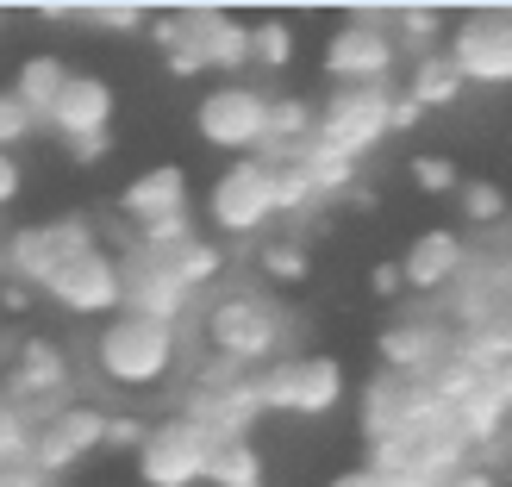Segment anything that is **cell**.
Segmentation results:
<instances>
[{
	"label": "cell",
	"instance_id": "obj_10",
	"mask_svg": "<svg viewBox=\"0 0 512 487\" xmlns=\"http://www.w3.org/2000/svg\"><path fill=\"white\" fill-rule=\"evenodd\" d=\"M125 288H132V275H125V256L107 250V244H94V250L69 256V263L50 275L44 300H50V306H63L69 319H94V325H107V319L125 313Z\"/></svg>",
	"mask_w": 512,
	"mask_h": 487
},
{
	"label": "cell",
	"instance_id": "obj_41",
	"mask_svg": "<svg viewBox=\"0 0 512 487\" xmlns=\"http://www.w3.org/2000/svg\"><path fill=\"white\" fill-rule=\"evenodd\" d=\"M0 487H57V481H50L38 463H7L0 469Z\"/></svg>",
	"mask_w": 512,
	"mask_h": 487
},
{
	"label": "cell",
	"instance_id": "obj_23",
	"mask_svg": "<svg viewBox=\"0 0 512 487\" xmlns=\"http://www.w3.org/2000/svg\"><path fill=\"white\" fill-rule=\"evenodd\" d=\"M406 94H413L425 113H444V107H456V100L469 94V82H463V69H456L444 50H438V57L406 63Z\"/></svg>",
	"mask_w": 512,
	"mask_h": 487
},
{
	"label": "cell",
	"instance_id": "obj_7",
	"mask_svg": "<svg viewBox=\"0 0 512 487\" xmlns=\"http://www.w3.org/2000/svg\"><path fill=\"white\" fill-rule=\"evenodd\" d=\"M256 394H263V413H288V419H325L338 413L344 394H350V375L338 356L325 350H306V356H288L256 375Z\"/></svg>",
	"mask_w": 512,
	"mask_h": 487
},
{
	"label": "cell",
	"instance_id": "obj_5",
	"mask_svg": "<svg viewBox=\"0 0 512 487\" xmlns=\"http://www.w3.org/2000/svg\"><path fill=\"white\" fill-rule=\"evenodd\" d=\"M269 113H275V94L269 88H250V82H219L194 100V132L200 144L225 150L232 163L244 157H269Z\"/></svg>",
	"mask_w": 512,
	"mask_h": 487
},
{
	"label": "cell",
	"instance_id": "obj_42",
	"mask_svg": "<svg viewBox=\"0 0 512 487\" xmlns=\"http://www.w3.org/2000/svg\"><path fill=\"white\" fill-rule=\"evenodd\" d=\"M419 119H425V107H419V100L400 88V94H394V138H406V132H413Z\"/></svg>",
	"mask_w": 512,
	"mask_h": 487
},
{
	"label": "cell",
	"instance_id": "obj_47",
	"mask_svg": "<svg viewBox=\"0 0 512 487\" xmlns=\"http://www.w3.org/2000/svg\"><path fill=\"white\" fill-rule=\"evenodd\" d=\"M38 13H44V19H82V7H69V0H44Z\"/></svg>",
	"mask_w": 512,
	"mask_h": 487
},
{
	"label": "cell",
	"instance_id": "obj_12",
	"mask_svg": "<svg viewBox=\"0 0 512 487\" xmlns=\"http://www.w3.org/2000/svg\"><path fill=\"white\" fill-rule=\"evenodd\" d=\"M207 456H213L207 431H200L188 413H169V419L150 425V438H144V450L132 463H138L144 487H200L207 481Z\"/></svg>",
	"mask_w": 512,
	"mask_h": 487
},
{
	"label": "cell",
	"instance_id": "obj_39",
	"mask_svg": "<svg viewBox=\"0 0 512 487\" xmlns=\"http://www.w3.org/2000/svg\"><path fill=\"white\" fill-rule=\"evenodd\" d=\"M19 194H25V169H19L13 150H0V213H7Z\"/></svg>",
	"mask_w": 512,
	"mask_h": 487
},
{
	"label": "cell",
	"instance_id": "obj_20",
	"mask_svg": "<svg viewBox=\"0 0 512 487\" xmlns=\"http://www.w3.org/2000/svg\"><path fill=\"white\" fill-rule=\"evenodd\" d=\"M69 75H75V69L57 57V50H32V57L13 69V82H7V88H13L44 125H50V113H57V100H63V88H69Z\"/></svg>",
	"mask_w": 512,
	"mask_h": 487
},
{
	"label": "cell",
	"instance_id": "obj_18",
	"mask_svg": "<svg viewBox=\"0 0 512 487\" xmlns=\"http://www.w3.org/2000/svg\"><path fill=\"white\" fill-rule=\"evenodd\" d=\"M119 219L132 225V232H144V225H157V219H175V213H194V194H188V169L182 163H150L138 169L132 182L119 188Z\"/></svg>",
	"mask_w": 512,
	"mask_h": 487
},
{
	"label": "cell",
	"instance_id": "obj_22",
	"mask_svg": "<svg viewBox=\"0 0 512 487\" xmlns=\"http://www.w3.org/2000/svg\"><path fill=\"white\" fill-rule=\"evenodd\" d=\"M150 44L169 75H207V57H200V38H194V19L188 7H169V13H150Z\"/></svg>",
	"mask_w": 512,
	"mask_h": 487
},
{
	"label": "cell",
	"instance_id": "obj_4",
	"mask_svg": "<svg viewBox=\"0 0 512 487\" xmlns=\"http://www.w3.org/2000/svg\"><path fill=\"white\" fill-rule=\"evenodd\" d=\"M275 219H281V207H275V163L269 157L225 163L207 182V232L219 244H269L263 232Z\"/></svg>",
	"mask_w": 512,
	"mask_h": 487
},
{
	"label": "cell",
	"instance_id": "obj_11",
	"mask_svg": "<svg viewBox=\"0 0 512 487\" xmlns=\"http://www.w3.org/2000/svg\"><path fill=\"white\" fill-rule=\"evenodd\" d=\"M69 388H75V363H69V350H63L57 338H19V356H13L7 381H0V400H13L19 413L44 431V425L75 400Z\"/></svg>",
	"mask_w": 512,
	"mask_h": 487
},
{
	"label": "cell",
	"instance_id": "obj_24",
	"mask_svg": "<svg viewBox=\"0 0 512 487\" xmlns=\"http://www.w3.org/2000/svg\"><path fill=\"white\" fill-rule=\"evenodd\" d=\"M456 213H463V225L475 238H494V232H506V219H512V194L500 182H488V175H469V182L456 188Z\"/></svg>",
	"mask_w": 512,
	"mask_h": 487
},
{
	"label": "cell",
	"instance_id": "obj_19",
	"mask_svg": "<svg viewBox=\"0 0 512 487\" xmlns=\"http://www.w3.org/2000/svg\"><path fill=\"white\" fill-rule=\"evenodd\" d=\"M194 19V38H200V57H207L213 75H225V82H244V69L256 63L250 50V19L225 13V7H188Z\"/></svg>",
	"mask_w": 512,
	"mask_h": 487
},
{
	"label": "cell",
	"instance_id": "obj_33",
	"mask_svg": "<svg viewBox=\"0 0 512 487\" xmlns=\"http://www.w3.org/2000/svg\"><path fill=\"white\" fill-rule=\"evenodd\" d=\"M38 132H44V119L25 107L13 88H0V150H13V157H19V144H32Z\"/></svg>",
	"mask_w": 512,
	"mask_h": 487
},
{
	"label": "cell",
	"instance_id": "obj_27",
	"mask_svg": "<svg viewBox=\"0 0 512 487\" xmlns=\"http://www.w3.org/2000/svg\"><path fill=\"white\" fill-rule=\"evenodd\" d=\"M107 425H113V413L107 406H94V400H69L57 419H50V431L75 450V456H88V450H107Z\"/></svg>",
	"mask_w": 512,
	"mask_h": 487
},
{
	"label": "cell",
	"instance_id": "obj_48",
	"mask_svg": "<svg viewBox=\"0 0 512 487\" xmlns=\"http://www.w3.org/2000/svg\"><path fill=\"white\" fill-rule=\"evenodd\" d=\"M0 19H7V7H0Z\"/></svg>",
	"mask_w": 512,
	"mask_h": 487
},
{
	"label": "cell",
	"instance_id": "obj_8",
	"mask_svg": "<svg viewBox=\"0 0 512 487\" xmlns=\"http://www.w3.org/2000/svg\"><path fill=\"white\" fill-rule=\"evenodd\" d=\"M444 57L481 94H512V7H469L450 19Z\"/></svg>",
	"mask_w": 512,
	"mask_h": 487
},
{
	"label": "cell",
	"instance_id": "obj_2",
	"mask_svg": "<svg viewBox=\"0 0 512 487\" xmlns=\"http://www.w3.org/2000/svg\"><path fill=\"white\" fill-rule=\"evenodd\" d=\"M194 338H207V356H225V363H238L250 375L288 363V313L269 294H244V288L213 294Z\"/></svg>",
	"mask_w": 512,
	"mask_h": 487
},
{
	"label": "cell",
	"instance_id": "obj_9",
	"mask_svg": "<svg viewBox=\"0 0 512 487\" xmlns=\"http://www.w3.org/2000/svg\"><path fill=\"white\" fill-rule=\"evenodd\" d=\"M100 232L88 213H57V219H38V225H19V232L7 238V250H0V269H7V281H19V288H50V275H57L69 256L94 250Z\"/></svg>",
	"mask_w": 512,
	"mask_h": 487
},
{
	"label": "cell",
	"instance_id": "obj_21",
	"mask_svg": "<svg viewBox=\"0 0 512 487\" xmlns=\"http://www.w3.org/2000/svg\"><path fill=\"white\" fill-rule=\"evenodd\" d=\"M406 406H413V381L375 369L369 388H363V438H369V444H388L394 431L406 425Z\"/></svg>",
	"mask_w": 512,
	"mask_h": 487
},
{
	"label": "cell",
	"instance_id": "obj_46",
	"mask_svg": "<svg viewBox=\"0 0 512 487\" xmlns=\"http://www.w3.org/2000/svg\"><path fill=\"white\" fill-rule=\"evenodd\" d=\"M25 306H32V288H19V281L0 275V313H25Z\"/></svg>",
	"mask_w": 512,
	"mask_h": 487
},
{
	"label": "cell",
	"instance_id": "obj_1",
	"mask_svg": "<svg viewBox=\"0 0 512 487\" xmlns=\"http://www.w3.org/2000/svg\"><path fill=\"white\" fill-rule=\"evenodd\" d=\"M188 338L194 331H169L157 319L119 313L107 325H94V375L119 394H157L188 369Z\"/></svg>",
	"mask_w": 512,
	"mask_h": 487
},
{
	"label": "cell",
	"instance_id": "obj_3",
	"mask_svg": "<svg viewBox=\"0 0 512 487\" xmlns=\"http://www.w3.org/2000/svg\"><path fill=\"white\" fill-rule=\"evenodd\" d=\"M319 63L331 75V88H394V75H400L394 7H350L344 25L325 38Z\"/></svg>",
	"mask_w": 512,
	"mask_h": 487
},
{
	"label": "cell",
	"instance_id": "obj_15",
	"mask_svg": "<svg viewBox=\"0 0 512 487\" xmlns=\"http://www.w3.org/2000/svg\"><path fill=\"white\" fill-rule=\"evenodd\" d=\"M450 350H456L450 319H394V325H381V338H375L381 369L400 375V381H431V369H438Z\"/></svg>",
	"mask_w": 512,
	"mask_h": 487
},
{
	"label": "cell",
	"instance_id": "obj_30",
	"mask_svg": "<svg viewBox=\"0 0 512 487\" xmlns=\"http://www.w3.org/2000/svg\"><path fill=\"white\" fill-rule=\"evenodd\" d=\"M275 207H281V219H306L319 207V188L306 175V163H275Z\"/></svg>",
	"mask_w": 512,
	"mask_h": 487
},
{
	"label": "cell",
	"instance_id": "obj_16",
	"mask_svg": "<svg viewBox=\"0 0 512 487\" xmlns=\"http://www.w3.org/2000/svg\"><path fill=\"white\" fill-rule=\"evenodd\" d=\"M469 263H475V244H469V238H456L450 225H431V232H419L413 244H406V256H400V269H406V294L438 300V294H450L456 281L469 275Z\"/></svg>",
	"mask_w": 512,
	"mask_h": 487
},
{
	"label": "cell",
	"instance_id": "obj_36",
	"mask_svg": "<svg viewBox=\"0 0 512 487\" xmlns=\"http://www.w3.org/2000/svg\"><path fill=\"white\" fill-rule=\"evenodd\" d=\"M463 350H475L481 363H512V306L488 325V331H469V338H456Z\"/></svg>",
	"mask_w": 512,
	"mask_h": 487
},
{
	"label": "cell",
	"instance_id": "obj_32",
	"mask_svg": "<svg viewBox=\"0 0 512 487\" xmlns=\"http://www.w3.org/2000/svg\"><path fill=\"white\" fill-rule=\"evenodd\" d=\"M294 163H306V175H313V188H319V200H338V194H356V163L350 157H331V150H306V157H294Z\"/></svg>",
	"mask_w": 512,
	"mask_h": 487
},
{
	"label": "cell",
	"instance_id": "obj_17",
	"mask_svg": "<svg viewBox=\"0 0 512 487\" xmlns=\"http://www.w3.org/2000/svg\"><path fill=\"white\" fill-rule=\"evenodd\" d=\"M113 113H119V94H113V82H107V75H94V69H75L44 132H57V144L113 138Z\"/></svg>",
	"mask_w": 512,
	"mask_h": 487
},
{
	"label": "cell",
	"instance_id": "obj_44",
	"mask_svg": "<svg viewBox=\"0 0 512 487\" xmlns=\"http://www.w3.org/2000/svg\"><path fill=\"white\" fill-rule=\"evenodd\" d=\"M369 281H375V294H381V300H400V294H406V269H400V263H381Z\"/></svg>",
	"mask_w": 512,
	"mask_h": 487
},
{
	"label": "cell",
	"instance_id": "obj_34",
	"mask_svg": "<svg viewBox=\"0 0 512 487\" xmlns=\"http://www.w3.org/2000/svg\"><path fill=\"white\" fill-rule=\"evenodd\" d=\"M150 13L144 0H94V7H82L88 25H100V32H150Z\"/></svg>",
	"mask_w": 512,
	"mask_h": 487
},
{
	"label": "cell",
	"instance_id": "obj_31",
	"mask_svg": "<svg viewBox=\"0 0 512 487\" xmlns=\"http://www.w3.org/2000/svg\"><path fill=\"white\" fill-rule=\"evenodd\" d=\"M256 269H263L269 281H306V269H313L306 238H269V244H256Z\"/></svg>",
	"mask_w": 512,
	"mask_h": 487
},
{
	"label": "cell",
	"instance_id": "obj_29",
	"mask_svg": "<svg viewBox=\"0 0 512 487\" xmlns=\"http://www.w3.org/2000/svg\"><path fill=\"white\" fill-rule=\"evenodd\" d=\"M250 50H256V69H288L294 63V25L288 19H275V13H263V19H250Z\"/></svg>",
	"mask_w": 512,
	"mask_h": 487
},
{
	"label": "cell",
	"instance_id": "obj_40",
	"mask_svg": "<svg viewBox=\"0 0 512 487\" xmlns=\"http://www.w3.org/2000/svg\"><path fill=\"white\" fill-rule=\"evenodd\" d=\"M325 487H394V481L381 475L375 463H350V469H338V475H331Z\"/></svg>",
	"mask_w": 512,
	"mask_h": 487
},
{
	"label": "cell",
	"instance_id": "obj_13",
	"mask_svg": "<svg viewBox=\"0 0 512 487\" xmlns=\"http://www.w3.org/2000/svg\"><path fill=\"white\" fill-rule=\"evenodd\" d=\"M182 413L207 431V438H250L256 419H263V394H256V375H238V381H188Z\"/></svg>",
	"mask_w": 512,
	"mask_h": 487
},
{
	"label": "cell",
	"instance_id": "obj_6",
	"mask_svg": "<svg viewBox=\"0 0 512 487\" xmlns=\"http://www.w3.org/2000/svg\"><path fill=\"white\" fill-rule=\"evenodd\" d=\"M394 94L400 88H331L319 100V150L363 163L394 138Z\"/></svg>",
	"mask_w": 512,
	"mask_h": 487
},
{
	"label": "cell",
	"instance_id": "obj_38",
	"mask_svg": "<svg viewBox=\"0 0 512 487\" xmlns=\"http://www.w3.org/2000/svg\"><path fill=\"white\" fill-rule=\"evenodd\" d=\"M144 438H150V425L144 419H132V413H113V425H107V450H144Z\"/></svg>",
	"mask_w": 512,
	"mask_h": 487
},
{
	"label": "cell",
	"instance_id": "obj_26",
	"mask_svg": "<svg viewBox=\"0 0 512 487\" xmlns=\"http://www.w3.org/2000/svg\"><path fill=\"white\" fill-rule=\"evenodd\" d=\"M394 38H400V50H413V63L438 57L450 38V13L444 7H394Z\"/></svg>",
	"mask_w": 512,
	"mask_h": 487
},
{
	"label": "cell",
	"instance_id": "obj_45",
	"mask_svg": "<svg viewBox=\"0 0 512 487\" xmlns=\"http://www.w3.org/2000/svg\"><path fill=\"white\" fill-rule=\"evenodd\" d=\"M69 150V163H100L113 150V138H82V144H63Z\"/></svg>",
	"mask_w": 512,
	"mask_h": 487
},
{
	"label": "cell",
	"instance_id": "obj_28",
	"mask_svg": "<svg viewBox=\"0 0 512 487\" xmlns=\"http://www.w3.org/2000/svg\"><path fill=\"white\" fill-rule=\"evenodd\" d=\"M225 263H232V256H225V244H219V238H200V244H188V250L175 256V263H163V269L182 281V288L207 294V288H219V281H225Z\"/></svg>",
	"mask_w": 512,
	"mask_h": 487
},
{
	"label": "cell",
	"instance_id": "obj_37",
	"mask_svg": "<svg viewBox=\"0 0 512 487\" xmlns=\"http://www.w3.org/2000/svg\"><path fill=\"white\" fill-rule=\"evenodd\" d=\"M32 463H38V469H44L50 481H57V475H69L75 463H82V456H75V450H69L63 438H57V431L44 425V431H38V444H32Z\"/></svg>",
	"mask_w": 512,
	"mask_h": 487
},
{
	"label": "cell",
	"instance_id": "obj_35",
	"mask_svg": "<svg viewBox=\"0 0 512 487\" xmlns=\"http://www.w3.org/2000/svg\"><path fill=\"white\" fill-rule=\"evenodd\" d=\"M463 182H469V175L456 169L450 157H431V150H425V157H413V188L419 194H456Z\"/></svg>",
	"mask_w": 512,
	"mask_h": 487
},
{
	"label": "cell",
	"instance_id": "obj_43",
	"mask_svg": "<svg viewBox=\"0 0 512 487\" xmlns=\"http://www.w3.org/2000/svg\"><path fill=\"white\" fill-rule=\"evenodd\" d=\"M438 487H500V475H494L488 463H469V469H456V475H444Z\"/></svg>",
	"mask_w": 512,
	"mask_h": 487
},
{
	"label": "cell",
	"instance_id": "obj_14",
	"mask_svg": "<svg viewBox=\"0 0 512 487\" xmlns=\"http://www.w3.org/2000/svg\"><path fill=\"white\" fill-rule=\"evenodd\" d=\"M125 256V250H119ZM125 275H132V288H125V313H138V319H157L169 331H194L200 325V294L182 288L163 263H144V256H125Z\"/></svg>",
	"mask_w": 512,
	"mask_h": 487
},
{
	"label": "cell",
	"instance_id": "obj_25",
	"mask_svg": "<svg viewBox=\"0 0 512 487\" xmlns=\"http://www.w3.org/2000/svg\"><path fill=\"white\" fill-rule=\"evenodd\" d=\"M269 463L256 438H213V456H207V487H263Z\"/></svg>",
	"mask_w": 512,
	"mask_h": 487
}]
</instances>
